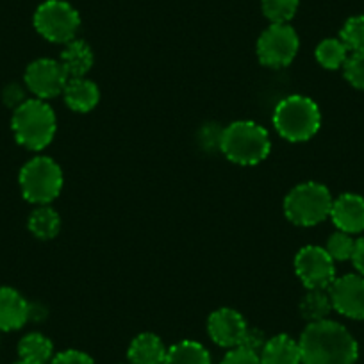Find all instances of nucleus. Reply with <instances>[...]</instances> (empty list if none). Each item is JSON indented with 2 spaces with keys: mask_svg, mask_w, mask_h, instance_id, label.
I'll list each match as a JSON object with an SVG mask.
<instances>
[{
  "mask_svg": "<svg viewBox=\"0 0 364 364\" xmlns=\"http://www.w3.org/2000/svg\"><path fill=\"white\" fill-rule=\"evenodd\" d=\"M302 364H355L359 345L345 325L334 320L307 323L299 339Z\"/></svg>",
  "mask_w": 364,
  "mask_h": 364,
  "instance_id": "nucleus-1",
  "label": "nucleus"
},
{
  "mask_svg": "<svg viewBox=\"0 0 364 364\" xmlns=\"http://www.w3.org/2000/svg\"><path fill=\"white\" fill-rule=\"evenodd\" d=\"M11 129L18 145L33 152H40L54 139L58 118L45 100L27 99L13 111Z\"/></svg>",
  "mask_w": 364,
  "mask_h": 364,
  "instance_id": "nucleus-2",
  "label": "nucleus"
},
{
  "mask_svg": "<svg viewBox=\"0 0 364 364\" xmlns=\"http://www.w3.org/2000/svg\"><path fill=\"white\" fill-rule=\"evenodd\" d=\"M272 150L269 134L252 120H237L223 129L220 152L234 164L254 166L262 163Z\"/></svg>",
  "mask_w": 364,
  "mask_h": 364,
  "instance_id": "nucleus-3",
  "label": "nucleus"
},
{
  "mask_svg": "<svg viewBox=\"0 0 364 364\" xmlns=\"http://www.w3.org/2000/svg\"><path fill=\"white\" fill-rule=\"evenodd\" d=\"M273 125L279 136L288 141H309L320 131V107L309 97L289 95L282 99L273 111Z\"/></svg>",
  "mask_w": 364,
  "mask_h": 364,
  "instance_id": "nucleus-4",
  "label": "nucleus"
},
{
  "mask_svg": "<svg viewBox=\"0 0 364 364\" xmlns=\"http://www.w3.org/2000/svg\"><path fill=\"white\" fill-rule=\"evenodd\" d=\"M331 191L320 182H302L293 188L284 198V215L299 227H314L331 216Z\"/></svg>",
  "mask_w": 364,
  "mask_h": 364,
  "instance_id": "nucleus-5",
  "label": "nucleus"
},
{
  "mask_svg": "<svg viewBox=\"0 0 364 364\" xmlns=\"http://www.w3.org/2000/svg\"><path fill=\"white\" fill-rule=\"evenodd\" d=\"M18 182L27 202L47 205L54 202L63 190L61 166L52 157L36 156L23 164Z\"/></svg>",
  "mask_w": 364,
  "mask_h": 364,
  "instance_id": "nucleus-6",
  "label": "nucleus"
},
{
  "mask_svg": "<svg viewBox=\"0 0 364 364\" xmlns=\"http://www.w3.org/2000/svg\"><path fill=\"white\" fill-rule=\"evenodd\" d=\"M80 16L65 0H45L34 13V29L50 43L66 45L77 40Z\"/></svg>",
  "mask_w": 364,
  "mask_h": 364,
  "instance_id": "nucleus-7",
  "label": "nucleus"
},
{
  "mask_svg": "<svg viewBox=\"0 0 364 364\" xmlns=\"http://www.w3.org/2000/svg\"><path fill=\"white\" fill-rule=\"evenodd\" d=\"M299 48V34L289 23H272L259 36L257 58L268 68H284L291 65Z\"/></svg>",
  "mask_w": 364,
  "mask_h": 364,
  "instance_id": "nucleus-8",
  "label": "nucleus"
},
{
  "mask_svg": "<svg viewBox=\"0 0 364 364\" xmlns=\"http://www.w3.org/2000/svg\"><path fill=\"white\" fill-rule=\"evenodd\" d=\"M334 262L323 247L307 245L295 255V273L307 289H328L336 279Z\"/></svg>",
  "mask_w": 364,
  "mask_h": 364,
  "instance_id": "nucleus-9",
  "label": "nucleus"
},
{
  "mask_svg": "<svg viewBox=\"0 0 364 364\" xmlns=\"http://www.w3.org/2000/svg\"><path fill=\"white\" fill-rule=\"evenodd\" d=\"M23 80H26L27 91L33 93L34 99L48 100L63 95L66 82H68V75L59 61L41 58L27 66Z\"/></svg>",
  "mask_w": 364,
  "mask_h": 364,
  "instance_id": "nucleus-10",
  "label": "nucleus"
},
{
  "mask_svg": "<svg viewBox=\"0 0 364 364\" xmlns=\"http://www.w3.org/2000/svg\"><path fill=\"white\" fill-rule=\"evenodd\" d=\"M332 309L350 320H364V277L359 273H348L336 277L328 286Z\"/></svg>",
  "mask_w": 364,
  "mask_h": 364,
  "instance_id": "nucleus-11",
  "label": "nucleus"
},
{
  "mask_svg": "<svg viewBox=\"0 0 364 364\" xmlns=\"http://www.w3.org/2000/svg\"><path fill=\"white\" fill-rule=\"evenodd\" d=\"M248 331V325L245 321L243 314L240 311L222 307L215 311L208 320V334L215 345L222 348H236L241 345L245 334Z\"/></svg>",
  "mask_w": 364,
  "mask_h": 364,
  "instance_id": "nucleus-12",
  "label": "nucleus"
},
{
  "mask_svg": "<svg viewBox=\"0 0 364 364\" xmlns=\"http://www.w3.org/2000/svg\"><path fill=\"white\" fill-rule=\"evenodd\" d=\"M338 230L346 234H359L364 230V197L355 193H343L334 198L331 216Z\"/></svg>",
  "mask_w": 364,
  "mask_h": 364,
  "instance_id": "nucleus-13",
  "label": "nucleus"
},
{
  "mask_svg": "<svg viewBox=\"0 0 364 364\" xmlns=\"http://www.w3.org/2000/svg\"><path fill=\"white\" fill-rule=\"evenodd\" d=\"M33 307L15 288H0V331H18L29 321Z\"/></svg>",
  "mask_w": 364,
  "mask_h": 364,
  "instance_id": "nucleus-14",
  "label": "nucleus"
},
{
  "mask_svg": "<svg viewBox=\"0 0 364 364\" xmlns=\"http://www.w3.org/2000/svg\"><path fill=\"white\" fill-rule=\"evenodd\" d=\"M65 104L75 113H90L97 107L100 100V90L93 80L86 77L68 79L65 91H63Z\"/></svg>",
  "mask_w": 364,
  "mask_h": 364,
  "instance_id": "nucleus-15",
  "label": "nucleus"
},
{
  "mask_svg": "<svg viewBox=\"0 0 364 364\" xmlns=\"http://www.w3.org/2000/svg\"><path fill=\"white\" fill-rule=\"evenodd\" d=\"M259 359L261 364H302V353L296 339L288 334H277L266 339Z\"/></svg>",
  "mask_w": 364,
  "mask_h": 364,
  "instance_id": "nucleus-16",
  "label": "nucleus"
},
{
  "mask_svg": "<svg viewBox=\"0 0 364 364\" xmlns=\"http://www.w3.org/2000/svg\"><path fill=\"white\" fill-rule=\"evenodd\" d=\"M168 348L163 339L152 332L138 334L127 350L129 364H164Z\"/></svg>",
  "mask_w": 364,
  "mask_h": 364,
  "instance_id": "nucleus-17",
  "label": "nucleus"
},
{
  "mask_svg": "<svg viewBox=\"0 0 364 364\" xmlns=\"http://www.w3.org/2000/svg\"><path fill=\"white\" fill-rule=\"evenodd\" d=\"M93 61H95L93 50L84 40H73L66 43L61 52V58H59V63H61L68 79L86 77L91 66H93Z\"/></svg>",
  "mask_w": 364,
  "mask_h": 364,
  "instance_id": "nucleus-18",
  "label": "nucleus"
},
{
  "mask_svg": "<svg viewBox=\"0 0 364 364\" xmlns=\"http://www.w3.org/2000/svg\"><path fill=\"white\" fill-rule=\"evenodd\" d=\"M27 227H29L31 234L41 241L54 240L61 230V218H59L58 211L52 209L50 205H38L27 220Z\"/></svg>",
  "mask_w": 364,
  "mask_h": 364,
  "instance_id": "nucleus-19",
  "label": "nucleus"
},
{
  "mask_svg": "<svg viewBox=\"0 0 364 364\" xmlns=\"http://www.w3.org/2000/svg\"><path fill=\"white\" fill-rule=\"evenodd\" d=\"M20 360L33 364H48L54 357V345L47 336L40 332H31L23 336L18 343Z\"/></svg>",
  "mask_w": 364,
  "mask_h": 364,
  "instance_id": "nucleus-20",
  "label": "nucleus"
},
{
  "mask_svg": "<svg viewBox=\"0 0 364 364\" xmlns=\"http://www.w3.org/2000/svg\"><path fill=\"white\" fill-rule=\"evenodd\" d=\"M164 364H213L211 353L202 343L184 339L171 345L166 352Z\"/></svg>",
  "mask_w": 364,
  "mask_h": 364,
  "instance_id": "nucleus-21",
  "label": "nucleus"
},
{
  "mask_svg": "<svg viewBox=\"0 0 364 364\" xmlns=\"http://www.w3.org/2000/svg\"><path fill=\"white\" fill-rule=\"evenodd\" d=\"M300 314L307 323L327 320L332 311L331 296L327 289H307L306 295L300 300Z\"/></svg>",
  "mask_w": 364,
  "mask_h": 364,
  "instance_id": "nucleus-22",
  "label": "nucleus"
},
{
  "mask_svg": "<svg viewBox=\"0 0 364 364\" xmlns=\"http://www.w3.org/2000/svg\"><path fill=\"white\" fill-rule=\"evenodd\" d=\"M316 61L327 70H339L345 66L350 50L339 38H327L316 47Z\"/></svg>",
  "mask_w": 364,
  "mask_h": 364,
  "instance_id": "nucleus-23",
  "label": "nucleus"
},
{
  "mask_svg": "<svg viewBox=\"0 0 364 364\" xmlns=\"http://www.w3.org/2000/svg\"><path fill=\"white\" fill-rule=\"evenodd\" d=\"M300 0H261L262 15L272 23H289L299 11Z\"/></svg>",
  "mask_w": 364,
  "mask_h": 364,
  "instance_id": "nucleus-24",
  "label": "nucleus"
},
{
  "mask_svg": "<svg viewBox=\"0 0 364 364\" xmlns=\"http://www.w3.org/2000/svg\"><path fill=\"white\" fill-rule=\"evenodd\" d=\"M339 40L350 52L364 50V15L352 16L345 22L339 33Z\"/></svg>",
  "mask_w": 364,
  "mask_h": 364,
  "instance_id": "nucleus-25",
  "label": "nucleus"
},
{
  "mask_svg": "<svg viewBox=\"0 0 364 364\" xmlns=\"http://www.w3.org/2000/svg\"><path fill=\"white\" fill-rule=\"evenodd\" d=\"M353 247H355V240L352 237V234L338 230V232L331 234L325 250L334 261H348V259H352Z\"/></svg>",
  "mask_w": 364,
  "mask_h": 364,
  "instance_id": "nucleus-26",
  "label": "nucleus"
},
{
  "mask_svg": "<svg viewBox=\"0 0 364 364\" xmlns=\"http://www.w3.org/2000/svg\"><path fill=\"white\" fill-rule=\"evenodd\" d=\"M345 79L357 90L364 91V50L363 52H350L345 66H343Z\"/></svg>",
  "mask_w": 364,
  "mask_h": 364,
  "instance_id": "nucleus-27",
  "label": "nucleus"
},
{
  "mask_svg": "<svg viewBox=\"0 0 364 364\" xmlns=\"http://www.w3.org/2000/svg\"><path fill=\"white\" fill-rule=\"evenodd\" d=\"M220 364H261V359H259V353L243 348V346H236L225 353Z\"/></svg>",
  "mask_w": 364,
  "mask_h": 364,
  "instance_id": "nucleus-28",
  "label": "nucleus"
},
{
  "mask_svg": "<svg viewBox=\"0 0 364 364\" xmlns=\"http://www.w3.org/2000/svg\"><path fill=\"white\" fill-rule=\"evenodd\" d=\"M48 364H95V360L80 350H65L55 353Z\"/></svg>",
  "mask_w": 364,
  "mask_h": 364,
  "instance_id": "nucleus-29",
  "label": "nucleus"
},
{
  "mask_svg": "<svg viewBox=\"0 0 364 364\" xmlns=\"http://www.w3.org/2000/svg\"><path fill=\"white\" fill-rule=\"evenodd\" d=\"M2 100H4L6 106L11 107V109L15 111L16 107H20L27 100L26 90H23V87L16 82L8 84V86L4 87V91H2Z\"/></svg>",
  "mask_w": 364,
  "mask_h": 364,
  "instance_id": "nucleus-30",
  "label": "nucleus"
},
{
  "mask_svg": "<svg viewBox=\"0 0 364 364\" xmlns=\"http://www.w3.org/2000/svg\"><path fill=\"white\" fill-rule=\"evenodd\" d=\"M223 129L216 127V124H208L200 131V143L208 150H220Z\"/></svg>",
  "mask_w": 364,
  "mask_h": 364,
  "instance_id": "nucleus-31",
  "label": "nucleus"
},
{
  "mask_svg": "<svg viewBox=\"0 0 364 364\" xmlns=\"http://www.w3.org/2000/svg\"><path fill=\"white\" fill-rule=\"evenodd\" d=\"M264 343H266V339H264V336H262L261 331H257V328H248L240 346L259 353L262 350V346H264Z\"/></svg>",
  "mask_w": 364,
  "mask_h": 364,
  "instance_id": "nucleus-32",
  "label": "nucleus"
},
{
  "mask_svg": "<svg viewBox=\"0 0 364 364\" xmlns=\"http://www.w3.org/2000/svg\"><path fill=\"white\" fill-rule=\"evenodd\" d=\"M350 261H352L353 268L357 269V273L364 277V237L355 240V247H353V254Z\"/></svg>",
  "mask_w": 364,
  "mask_h": 364,
  "instance_id": "nucleus-33",
  "label": "nucleus"
},
{
  "mask_svg": "<svg viewBox=\"0 0 364 364\" xmlns=\"http://www.w3.org/2000/svg\"><path fill=\"white\" fill-rule=\"evenodd\" d=\"M15 364H33V363H26V360H18V363H15Z\"/></svg>",
  "mask_w": 364,
  "mask_h": 364,
  "instance_id": "nucleus-34",
  "label": "nucleus"
},
{
  "mask_svg": "<svg viewBox=\"0 0 364 364\" xmlns=\"http://www.w3.org/2000/svg\"><path fill=\"white\" fill-rule=\"evenodd\" d=\"M124 364H125V363H124ZM127 364H129V363H127Z\"/></svg>",
  "mask_w": 364,
  "mask_h": 364,
  "instance_id": "nucleus-35",
  "label": "nucleus"
}]
</instances>
